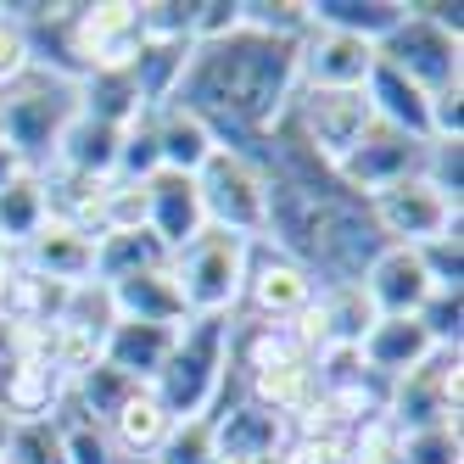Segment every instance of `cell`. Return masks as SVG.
Returning <instances> with one entry per match:
<instances>
[{"mask_svg": "<svg viewBox=\"0 0 464 464\" xmlns=\"http://www.w3.org/2000/svg\"><path fill=\"white\" fill-rule=\"evenodd\" d=\"M291 95H296V40L236 28L224 40L190 45L174 102L202 118L218 135V146L252 151L280 123Z\"/></svg>", "mask_w": 464, "mask_h": 464, "instance_id": "cell-1", "label": "cell"}, {"mask_svg": "<svg viewBox=\"0 0 464 464\" xmlns=\"http://www.w3.org/2000/svg\"><path fill=\"white\" fill-rule=\"evenodd\" d=\"M229 330H236V314L179 324V342H174L169 363H162V375L146 386L169 409V420H202L224 403V392H229Z\"/></svg>", "mask_w": 464, "mask_h": 464, "instance_id": "cell-2", "label": "cell"}, {"mask_svg": "<svg viewBox=\"0 0 464 464\" xmlns=\"http://www.w3.org/2000/svg\"><path fill=\"white\" fill-rule=\"evenodd\" d=\"M73 118H79V84L28 68L17 84L0 90V151H12L23 169L40 174Z\"/></svg>", "mask_w": 464, "mask_h": 464, "instance_id": "cell-3", "label": "cell"}, {"mask_svg": "<svg viewBox=\"0 0 464 464\" xmlns=\"http://www.w3.org/2000/svg\"><path fill=\"white\" fill-rule=\"evenodd\" d=\"M246 257H252V241L224 236V229H202L185 252H174L169 275H174V285L185 296V314L190 319L236 314L241 308V285H246Z\"/></svg>", "mask_w": 464, "mask_h": 464, "instance_id": "cell-4", "label": "cell"}, {"mask_svg": "<svg viewBox=\"0 0 464 464\" xmlns=\"http://www.w3.org/2000/svg\"><path fill=\"white\" fill-rule=\"evenodd\" d=\"M375 62H386L392 73H403L437 102V95L464 84V34H453V28L430 23V17H414L403 0V23L375 45Z\"/></svg>", "mask_w": 464, "mask_h": 464, "instance_id": "cell-5", "label": "cell"}, {"mask_svg": "<svg viewBox=\"0 0 464 464\" xmlns=\"http://www.w3.org/2000/svg\"><path fill=\"white\" fill-rule=\"evenodd\" d=\"M285 123L296 129V140L336 174L342 157L363 140V129L375 123V107H370L363 90H296L291 107H285Z\"/></svg>", "mask_w": 464, "mask_h": 464, "instance_id": "cell-6", "label": "cell"}, {"mask_svg": "<svg viewBox=\"0 0 464 464\" xmlns=\"http://www.w3.org/2000/svg\"><path fill=\"white\" fill-rule=\"evenodd\" d=\"M196 190H202L208 229H224V236H241V241H263V169H257L252 151L218 146L208 157V169L196 174Z\"/></svg>", "mask_w": 464, "mask_h": 464, "instance_id": "cell-7", "label": "cell"}, {"mask_svg": "<svg viewBox=\"0 0 464 464\" xmlns=\"http://www.w3.org/2000/svg\"><path fill=\"white\" fill-rule=\"evenodd\" d=\"M370 224L381 229V241L386 246H430V241H442L459 229V202H448V196L430 185L425 174H409V179H397L386 190H375L370 202Z\"/></svg>", "mask_w": 464, "mask_h": 464, "instance_id": "cell-8", "label": "cell"}, {"mask_svg": "<svg viewBox=\"0 0 464 464\" xmlns=\"http://www.w3.org/2000/svg\"><path fill=\"white\" fill-rule=\"evenodd\" d=\"M459 409H464V358H459V347L430 353L414 375L392 381V392H386V425L397 437L430 430V425H459Z\"/></svg>", "mask_w": 464, "mask_h": 464, "instance_id": "cell-9", "label": "cell"}, {"mask_svg": "<svg viewBox=\"0 0 464 464\" xmlns=\"http://www.w3.org/2000/svg\"><path fill=\"white\" fill-rule=\"evenodd\" d=\"M319 296V280L303 269V263L280 257L275 246L252 241V257H246V285H241V308L257 319V324H296ZM236 308V314H241Z\"/></svg>", "mask_w": 464, "mask_h": 464, "instance_id": "cell-10", "label": "cell"}, {"mask_svg": "<svg viewBox=\"0 0 464 464\" xmlns=\"http://www.w3.org/2000/svg\"><path fill=\"white\" fill-rule=\"evenodd\" d=\"M425 146L430 140H409V135H397V129H386V123H370L363 140L342 157L336 179H342L347 196L370 202L375 190H386V185H397V179H409V174L425 169Z\"/></svg>", "mask_w": 464, "mask_h": 464, "instance_id": "cell-11", "label": "cell"}, {"mask_svg": "<svg viewBox=\"0 0 464 464\" xmlns=\"http://www.w3.org/2000/svg\"><path fill=\"white\" fill-rule=\"evenodd\" d=\"M375 73V45H363L336 28H314L296 40V90H363Z\"/></svg>", "mask_w": 464, "mask_h": 464, "instance_id": "cell-12", "label": "cell"}, {"mask_svg": "<svg viewBox=\"0 0 464 464\" xmlns=\"http://www.w3.org/2000/svg\"><path fill=\"white\" fill-rule=\"evenodd\" d=\"M23 275H40L51 285H84L95 269V229H79L68 218H45L23 246Z\"/></svg>", "mask_w": 464, "mask_h": 464, "instance_id": "cell-13", "label": "cell"}, {"mask_svg": "<svg viewBox=\"0 0 464 464\" xmlns=\"http://www.w3.org/2000/svg\"><path fill=\"white\" fill-rule=\"evenodd\" d=\"M208 420H213V448H218V459L263 464V459L285 453V442H291V420L246 403V397H229V403H218Z\"/></svg>", "mask_w": 464, "mask_h": 464, "instance_id": "cell-14", "label": "cell"}, {"mask_svg": "<svg viewBox=\"0 0 464 464\" xmlns=\"http://www.w3.org/2000/svg\"><path fill=\"white\" fill-rule=\"evenodd\" d=\"M358 285H363V296H370V308L381 319H414L425 308V296L437 291L414 246H381V257L370 263V275Z\"/></svg>", "mask_w": 464, "mask_h": 464, "instance_id": "cell-15", "label": "cell"}, {"mask_svg": "<svg viewBox=\"0 0 464 464\" xmlns=\"http://www.w3.org/2000/svg\"><path fill=\"white\" fill-rule=\"evenodd\" d=\"M146 229L174 252H185L196 236L208 229V213H202V190L185 174H151L146 179Z\"/></svg>", "mask_w": 464, "mask_h": 464, "instance_id": "cell-16", "label": "cell"}, {"mask_svg": "<svg viewBox=\"0 0 464 464\" xmlns=\"http://www.w3.org/2000/svg\"><path fill=\"white\" fill-rule=\"evenodd\" d=\"M430 353H442V347L425 336L420 319H375L370 330H363V342H358V363L375 381H386V386L403 381V375H414Z\"/></svg>", "mask_w": 464, "mask_h": 464, "instance_id": "cell-17", "label": "cell"}, {"mask_svg": "<svg viewBox=\"0 0 464 464\" xmlns=\"http://www.w3.org/2000/svg\"><path fill=\"white\" fill-rule=\"evenodd\" d=\"M179 342L174 324H146V319H112V330L102 336V358L112 363L118 375H129L135 386H151L162 375V363H169Z\"/></svg>", "mask_w": 464, "mask_h": 464, "instance_id": "cell-18", "label": "cell"}, {"mask_svg": "<svg viewBox=\"0 0 464 464\" xmlns=\"http://www.w3.org/2000/svg\"><path fill=\"white\" fill-rule=\"evenodd\" d=\"M151 135H157V162H162V174H185V179H196L208 169V157L218 151V135L196 118V112H185L179 102H169V107H157L151 112Z\"/></svg>", "mask_w": 464, "mask_h": 464, "instance_id": "cell-19", "label": "cell"}, {"mask_svg": "<svg viewBox=\"0 0 464 464\" xmlns=\"http://www.w3.org/2000/svg\"><path fill=\"white\" fill-rule=\"evenodd\" d=\"M363 95L375 107V123L397 129L409 140H430V95L420 84H409L403 73H392L386 62H375V73L363 79Z\"/></svg>", "mask_w": 464, "mask_h": 464, "instance_id": "cell-20", "label": "cell"}, {"mask_svg": "<svg viewBox=\"0 0 464 464\" xmlns=\"http://www.w3.org/2000/svg\"><path fill=\"white\" fill-rule=\"evenodd\" d=\"M107 296H112V314L118 319H146V324H174V330L190 319L185 314V296H179V285H174L169 269H146V275L112 280Z\"/></svg>", "mask_w": 464, "mask_h": 464, "instance_id": "cell-21", "label": "cell"}, {"mask_svg": "<svg viewBox=\"0 0 464 464\" xmlns=\"http://www.w3.org/2000/svg\"><path fill=\"white\" fill-rule=\"evenodd\" d=\"M319 397V375H314V358H285V363H263V370L246 375V403L269 409L280 420H296L308 403Z\"/></svg>", "mask_w": 464, "mask_h": 464, "instance_id": "cell-22", "label": "cell"}, {"mask_svg": "<svg viewBox=\"0 0 464 464\" xmlns=\"http://www.w3.org/2000/svg\"><path fill=\"white\" fill-rule=\"evenodd\" d=\"M118 140H123V129L95 123V118L79 112L68 129H62L51 162H56L62 174H79V179H112V169H118Z\"/></svg>", "mask_w": 464, "mask_h": 464, "instance_id": "cell-23", "label": "cell"}, {"mask_svg": "<svg viewBox=\"0 0 464 464\" xmlns=\"http://www.w3.org/2000/svg\"><path fill=\"white\" fill-rule=\"evenodd\" d=\"M314 28H336L363 45H381L403 23V0H303Z\"/></svg>", "mask_w": 464, "mask_h": 464, "instance_id": "cell-24", "label": "cell"}, {"mask_svg": "<svg viewBox=\"0 0 464 464\" xmlns=\"http://www.w3.org/2000/svg\"><path fill=\"white\" fill-rule=\"evenodd\" d=\"M169 425H174V420H169V409H162L157 397L140 386V392L129 397V403H123L102 430H107V442H112L129 464H151V453L162 448V437H169Z\"/></svg>", "mask_w": 464, "mask_h": 464, "instance_id": "cell-25", "label": "cell"}, {"mask_svg": "<svg viewBox=\"0 0 464 464\" xmlns=\"http://www.w3.org/2000/svg\"><path fill=\"white\" fill-rule=\"evenodd\" d=\"M146 269H169V246H162L151 229H107L95 236V269L90 280H129V275H146Z\"/></svg>", "mask_w": 464, "mask_h": 464, "instance_id": "cell-26", "label": "cell"}, {"mask_svg": "<svg viewBox=\"0 0 464 464\" xmlns=\"http://www.w3.org/2000/svg\"><path fill=\"white\" fill-rule=\"evenodd\" d=\"M51 218V202H45V174L23 169L12 179H0V246L17 252L34 229Z\"/></svg>", "mask_w": 464, "mask_h": 464, "instance_id": "cell-27", "label": "cell"}, {"mask_svg": "<svg viewBox=\"0 0 464 464\" xmlns=\"http://www.w3.org/2000/svg\"><path fill=\"white\" fill-rule=\"evenodd\" d=\"M135 392H140V386L129 381V375H118L107 358H95L84 375H73V381H68V397H62V403H68L73 414H84V420H95V425H107V420L129 403V397H135Z\"/></svg>", "mask_w": 464, "mask_h": 464, "instance_id": "cell-28", "label": "cell"}, {"mask_svg": "<svg viewBox=\"0 0 464 464\" xmlns=\"http://www.w3.org/2000/svg\"><path fill=\"white\" fill-rule=\"evenodd\" d=\"M218 448H213V420H174L162 448L151 453V464H213Z\"/></svg>", "mask_w": 464, "mask_h": 464, "instance_id": "cell-29", "label": "cell"}, {"mask_svg": "<svg viewBox=\"0 0 464 464\" xmlns=\"http://www.w3.org/2000/svg\"><path fill=\"white\" fill-rule=\"evenodd\" d=\"M0 464H62L56 420H12L6 459H0Z\"/></svg>", "mask_w": 464, "mask_h": 464, "instance_id": "cell-30", "label": "cell"}, {"mask_svg": "<svg viewBox=\"0 0 464 464\" xmlns=\"http://www.w3.org/2000/svg\"><path fill=\"white\" fill-rule=\"evenodd\" d=\"M414 319L425 324V336L437 342L442 353H453L459 336H464V291H430V296H425V308H420Z\"/></svg>", "mask_w": 464, "mask_h": 464, "instance_id": "cell-31", "label": "cell"}, {"mask_svg": "<svg viewBox=\"0 0 464 464\" xmlns=\"http://www.w3.org/2000/svg\"><path fill=\"white\" fill-rule=\"evenodd\" d=\"M397 464H459V425H430L397 437Z\"/></svg>", "mask_w": 464, "mask_h": 464, "instance_id": "cell-32", "label": "cell"}, {"mask_svg": "<svg viewBox=\"0 0 464 464\" xmlns=\"http://www.w3.org/2000/svg\"><path fill=\"white\" fill-rule=\"evenodd\" d=\"M430 185H437L448 202L464 208V140H430L425 146V169H420Z\"/></svg>", "mask_w": 464, "mask_h": 464, "instance_id": "cell-33", "label": "cell"}, {"mask_svg": "<svg viewBox=\"0 0 464 464\" xmlns=\"http://www.w3.org/2000/svg\"><path fill=\"white\" fill-rule=\"evenodd\" d=\"M28 68H34V51H28V34H23V28H17L6 12H0V90H6V84H17Z\"/></svg>", "mask_w": 464, "mask_h": 464, "instance_id": "cell-34", "label": "cell"}, {"mask_svg": "<svg viewBox=\"0 0 464 464\" xmlns=\"http://www.w3.org/2000/svg\"><path fill=\"white\" fill-rule=\"evenodd\" d=\"M409 12L414 17H430V23H442V28H453V34H464V6L459 0H409Z\"/></svg>", "mask_w": 464, "mask_h": 464, "instance_id": "cell-35", "label": "cell"}, {"mask_svg": "<svg viewBox=\"0 0 464 464\" xmlns=\"http://www.w3.org/2000/svg\"><path fill=\"white\" fill-rule=\"evenodd\" d=\"M6 437H12V414L0 409V459H6Z\"/></svg>", "mask_w": 464, "mask_h": 464, "instance_id": "cell-36", "label": "cell"}, {"mask_svg": "<svg viewBox=\"0 0 464 464\" xmlns=\"http://www.w3.org/2000/svg\"><path fill=\"white\" fill-rule=\"evenodd\" d=\"M213 464H241V459H213Z\"/></svg>", "mask_w": 464, "mask_h": 464, "instance_id": "cell-37", "label": "cell"}, {"mask_svg": "<svg viewBox=\"0 0 464 464\" xmlns=\"http://www.w3.org/2000/svg\"><path fill=\"white\" fill-rule=\"evenodd\" d=\"M263 464H285V459H280V453H275V459H263Z\"/></svg>", "mask_w": 464, "mask_h": 464, "instance_id": "cell-38", "label": "cell"}]
</instances>
